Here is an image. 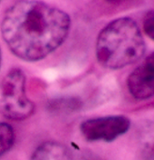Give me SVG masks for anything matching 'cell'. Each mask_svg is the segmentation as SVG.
<instances>
[{
    "label": "cell",
    "mask_w": 154,
    "mask_h": 160,
    "mask_svg": "<svg viewBox=\"0 0 154 160\" xmlns=\"http://www.w3.org/2000/svg\"><path fill=\"white\" fill-rule=\"evenodd\" d=\"M71 18L62 9L40 1L14 3L4 13L1 34L8 49L24 61H39L66 39Z\"/></svg>",
    "instance_id": "cell-1"
},
{
    "label": "cell",
    "mask_w": 154,
    "mask_h": 160,
    "mask_svg": "<svg viewBox=\"0 0 154 160\" xmlns=\"http://www.w3.org/2000/svg\"><path fill=\"white\" fill-rule=\"evenodd\" d=\"M146 52L143 35L138 24L129 17L116 19L99 34L96 56L101 66L119 69L140 60Z\"/></svg>",
    "instance_id": "cell-2"
},
{
    "label": "cell",
    "mask_w": 154,
    "mask_h": 160,
    "mask_svg": "<svg viewBox=\"0 0 154 160\" xmlns=\"http://www.w3.org/2000/svg\"><path fill=\"white\" fill-rule=\"evenodd\" d=\"M34 110V103L26 96L24 72L19 68L9 70L0 82V113L19 121L30 117Z\"/></svg>",
    "instance_id": "cell-3"
},
{
    "label": "cell",
    "mask_w": 154,
    "mask_h": 160,
    "mask_svg": "<svg viewBox=\"0 0 154 160\" xmlns=\"http://www.w3.org/2000/svg\"><path fill=\"white\" fill-rule=\"evenodd\" d=\"M131 126V121L124 115H112L92 118L84 121L80 130L84 138L90 142H112L125 134Z\"/></svg>",
    "instance_id": "cell-4"
},
{
    "label": "cell",
    "mask_w": 154,
    "mask_h": 160,
    "mask_svg": "<svg viewBox=\"0 0 154 160\" xmlns=\"http://www.w3.org/2000/svg\"><path fill=\"white\" fill-rule=\"evenodd\" d=\"M153 53L137 67L128 77L127 85L131 95L136 99H148L153 96Z\"/></svg>",
    "instance_id": "cell-5"
},
{
    "label": "cell",
    "mask_w": 154,
    "mask_h": 160,
    "mask_svg": "<svg viewBox=\"0 0 154 160\" xmlns=\"http://www.w3.org/2000/svg\"><path fill=\"white\" fill-rule=\"evenodd\" d=\"M30 160H72L69 149L57 142H46L32 154Z\"/></svg>",
    "instance_id": "cell-6"
},
{
    "label": "cell",
    "mask_w": 154,
    "mask_h": 160,
    "mask_svg": "<svg viewBox=\"0 0 154 160\" xmlns=\"http://www.w3.org/2000/svg\"><path fill=\"white\" fill-rule=\"evenodd\" d=\"M14 141L15 133L11 126L7 123H0V157L11 149Z\"/></svg>",
    "instance_id": "cell-7"
},
{
    "label": "cell",
    "mask_w": 154,
    "mask_h": 160,
    "mask_svg": "<svg viewBox=\"0 0 154 160\" xmlns=\"http://www.w3.org/2000/svg\"><path fill=\"white\" fill-rule=\"evenodd\" d=\"M154 12L153 10H150L145 18H144V29H145V32L146 34L151 38H153L154 35Z\"/></svg>",
    "instance_id": "cell-8"
},
{
    "label": "cell",
    "mask_w": 154,
    "mask_h": 160,
    "mask_svg": "<svg viewBox=\"0 0 154 160\" xmlns=\"http://www.w3.org/2000/svg\"><path fill=\"white\" fill-rule=\"evenodd\" d=\"M0 66H1V51H0Z\"/></svg>",
    "instance_id": "cell-9"
}]
</instances>
